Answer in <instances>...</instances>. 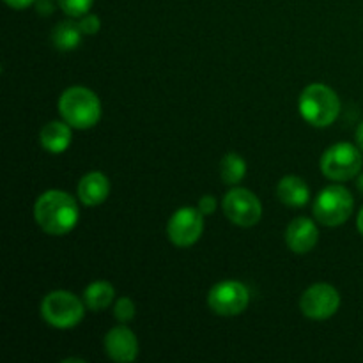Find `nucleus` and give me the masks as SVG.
Here are the masks:
<instances>
[{
  "label": "nucleus",
  "mask_w": 363,
  "mask_h": 363,
  "mask_svg": "<svg viewBox=\"0 0 363 363\" xmlns=\"http://www.w3.org/2000/svg\"><path fill=\"white\" fill-rule=\"evenodd\" d=\"M223 215L238 227H254L261 222L262 204L254 191L247 188H233L222 201Z\"/></svg>",
  "instance_id": "obj_8"
},
{
  "label": "nucleus",
  "mask_w": 363,
  "mask_h": 363,
  "mask_svg": "<svg viewBox=\"0 0 363 363\" xmlns=\"http://www.w3.org/2000/svg\"><path fill=\"white\" fill-rule=\"evenodd\" d=\"M339 307L340 294L330 284H314L307 287L300 298L301 312L312 321H326L337 314Z\"/></svg>",
  "instance_id": "obj_10"
},
{
  "label": "nucleus",
  "mask_w": 363,
  "mask_h": 363,
  "mask_svg": "<svg viewBox=\"0 0 363 363\" xmlns=\"http://www.w3.org/2000/svg\"><path fill=\"white\" fill-rule=\"evenodd\" d=\"M60 9L71 18H82L91 11L94 0H57Z\"/></svg>",
  "instance_id": "obj_19"
},
{
  "label": "nucleus",
  "mask_w": 363,
  "mask_h": 363,
  "mask_svg": "<svg viewBox=\"0 0 363 363\" xmlns=\"http://www.w3.org/2000/svg\"><path fill=\"white\" fill-rule=\"evenodd\" d=\"M220 176L223 184L236 186L247 176V162L238 152H227L220 162Z\"/></svg>",
  "instance_id": "obj_18"
},
{
  "label": "nucleus",
  "mask_w": 363,
  "mask_h": 363,
  "mask_svg": "<svg viewBox=\"0 0 363 363\" xmlns=\"http://www.w3.org/2000/svg\"><path fill=\"white\" fill-rule=\"evenodd\" d=\"M277 197L287 208H305L311 202V188L301 177L284 176L277 184Z\"/></svg>",
  "instance_id": "obj_15"
},
{
  "label": "nucleus",
  "mask_w": 363,
  "mask_h": 363,
  "mask_svg": "<svg viewBox=\"0 0 363 363\" xmlns=\"http://www.w3.org/2000/svg\"><path fill=\"white\" fill-rule=\"evenodd\" d=\"M298 110L311 126H332L340 113V99L332 87L325 84H311L298 99Z\"/></svg>",
  "instance_id": "obj_3"
},
{
  "label": "nucleus",
  "mask_w": 363,
  "mask_h": 363,
  "mask_svg": "<svg viewBox=\"0 0 363 363\" xmlns=\"http://www.w3.org/2000/svg\"><path fill=\"white\" fill-rule=\"evenodd\" d=\"M357 188L363 194V174H358V179H357Z\"/></svg>",
  "instance_id": "obj_27"
},
{
  "label": "nucleus",
  "mask_w": 363,
  "mask_h": 363,
  "mask_svg": "<svg viewBox=\"0 0 363 363\" xmlns=\"http://www.w3.org/2000/svg\"><path fill=\"white\" fill-rule=\"evenodd\" d=\"M135 314H137V308H135L133 300H130L128 296L119 298L113 305V318L117 319L123 325H128V323L133 321Z\"/></svg>",
  "instance_id": "obj_20"
},
{
  "label": "nucleus",
  "mask_w": 363,
  "mask_h": 363,
  "mask_svg": "<svg viewBox=\"0 0 363 363\" xmlns=\"http://www.w3.org/2000/svg\"><path fill=\"white\" fill-rule=\"evenodd\" d=\"M197 208L204 216L213 215V213L216 211V199L213 197V195H202L201 201H199Z\"/></svg>",
  "instance_id": "obj_22"
},
{
  "label": "nucleus",
  "mask_w": 363,
  "mask_h": 363,
  "mask_svg": "<svg viewBox=\"0 0 363 363\" xmlns=\"http://www.w3.org/2000/svg\"><path fill=\"white\" fill-rule=\"evenodd\" d=\"M4 2H6L7 6L11 7V9L23 11V9H27L28 6H32V4H34L35 0H4Z\"/></svg>",
  "instance_id": "obj_23"
},
{
  "label": "nucleus",
  "mask_w": 363,
  "mask_h": 363,
  "mask_svg": "<svg viewBox=\"0 0 363 363\" xmlns=\"http://www.w3.org/2000/svg\"><path fill=\"white\" fill-rule=\"evenodd\" d=\"M354 140H357V145L363 151V123L358 124L357 135H354Z\"/></svg>",
  "instance_id": "obj_25"
},
{
  "label": "nucleus",
  "mask_w": 363,
  "mask_h": 363,
  "mask_svg": "<svg viewBox=\"0 0 363 363\" xmlns=\"http://www.w3.org/2000/svg\"><path fill=\"white\" fill-rule=\"evenodd\" d=\"M84 298H78L77 294L69 291H52L46 294L41 301V318L46 325L59 330L74 328L82 323L85 315Z\"/></svg>",
  "instance_id": "obj_4"
},
{
  "label": "nucleus",
  "mask_w": 363,
  "mask_h": 363,
  "mask_svg": "<svg viewBox=\"0 0 363 363\" xmlns=\"http://www.w3.org/2000/svg\"><path fill=\"white\" fill-rule=\"evenodd\" d=\"M353 194L342 184H330L323 188L312 204L314 218L326 227L344 225L353 215Z\"/></svg>",
  "instance_id": "obj_5"
},
{
  "label": "nucleus",
  "mask_w": 363,
  "mask_h": 363,
  "mask_svg": "<svg viewBox=\"0 0 363 363\" xmlns=\"http://www.w3.org/2000/svg\"><path fill=\"white\" fill-rule=\"evenodd\" d=\"M59 112L74 130H91L101 119V101L94 91L74 85L60 94Z\"/></svg>",
  "instance_id": "obj_2"
},
{
  "label": "nucleus",
  "mask_w": 363,
  "mask_h": 363,
  "mask_svg": "<svg viewBox=\"0 0 363 363\" xmlns=\"http://www.w3.org/2000/svg\"><path fill=\"white\" fill-rule=\"evenodd\" d=\"M110 195V181L103 172H89L78 183V199L87 208L103 204Z\"/></svg>",
  "instance_id": "obj_13"
},
{
  "label": "nucleus",
  "mask_w": 363,
  "mask_h": 363,
  "mask_svg": "<svg viewBox=\"0 0 363 363\" xmlns=\"http://www.w3.org/2000/svg\"><path fill=\"white\" fill-rule=\"evenodd\" d=\"M82 28L80 23H74V21L66 20L60 21L59 25H55L52 30V43L57 50L60 52H71V50L77 48L82 41Z\"/></svg>",
  "instance_id": "obj_17"
},
{
  "label": "nucleus",
  "mask_w": 363,
  "mask_h": 363,
  "mask_svg": "<svg viewBox=\"0 0 363 363\" xmlns=\"http://www.w3.org/2000/svg\"><path fill=\"white\" fill-rule=\"evenodd\" d=\"M321 172L335 183H344L358 177L363 167L362 149L350 142H339L326 149L321 156Z\"/></svg>",
  "instance_id": "obj_6"
},
{
  "label": "nucleus",
  "mask_w": 363,
  "mask_h": 363,
  "mask_svg": "<svg viewBox=\"0 0 363 363\" xmlns=\"http://www.w3.org/2000/svg\"><path fill=\"white\" fill-rule=\"evenodd\" d=\"M357 227L358 230H360V234L363 236V208L360 209V213H358V218H357Z\"/></svg>",
  "instance_id": "obj_26"
},
{
  "label": "nucleus",
  "mask_w": 363,
  "mask_h": 363,
  "mask_svg": "<svg viewBox=\"0 0 363 363\" xmlns=\"http://www.w3.org/2000/svg\"><path fill=\"white\" fill-rule=\"evenodd\" d=\"M34 218L50 236H64L77 227L80 211L73 195L64 190H48L35 201Z\"/></svg>",
  "instance_id": "obj_1"
},
{
  "label": "nucleus",
  "mask_w": 363,
  "mask_h": 363,
  "mask_svg": "<svg viewBox=\"0 0 363 363\" xmlns=\"http://www.w3.org/2000/svg\"><path fill=\"white\" fill-rule=\"evenodd\" d=\"M84 303L89 311L99 312L108 308L113 303L116 298V287L106 280H96V282L89 284L84 291Z\"/></svg>",
  "instance_id": "obj_16"
},
{
  "label": "nucleus",
  "mask_w": 363,
  "mask_h": 363,
  "mask_svg": "<svg viewBox=\"0 0 363 363\" xmlns=\"http://www.w3.org/2000/svg\"><path fill=\"white\" fill-rule=\"evenodd\" d=\"M319 241V229L315 222L307 216H298L287 225L286 243L294 254H308L315 248Z\"/></svg>",
  "instance_id": "obj_12"
},
{
  "label": "nucleus",
  "mask_w": 363,
  "mask_h": 363,
  "mask_svg": "<svg viewBox=\"0 0 363 363\" xmlns=\"http://www.w3.org/2000/svg\"><path fill=\"white\" fill-rule=\"evenodd\" d=\"M248 303H250V291L238 280H223L215 284L208 293L209 308L223 318L243 314Z\"/></svg>",
  "instance_id": "obj_7"
},
{
  "label": "nucleus",
  "mask_w": 363,
  "mask_h": 363,
  "mask_svg": "<svg viewBox=\"0 0 363 363\" xmlns=\"http://www.w3.org/2000/svg\"><path fill=\"white\" fill-rule=\"evenodd\" d=\"M105 351L110 360L117 363H131L138 357V339L133 330L119 323L105 335Z\"/></svg>",
  "instance_id": "obj_11"
},
{
  "label": "nucleus",
  "mask_w": 363,
  "mask_h": 363,
  "mask_svg": "<svg viewBox=\"0 0 363 363\" xmlns=\"http://www.w3.org/2000/svg\"><path fill=\"white\" fill-rule=\"evenodd\" d=\"M53 11L52 0H38V13L43 14V16H48Z\"/></svg>",
  "instance_id": "obj_24"
},
{
  "label": "nucleus",
  "mask_w": 363,
  "mask_h": 363,
  "mask_svg": "<svg viewBox=\"0 0 363 363\" xmlns=\"http://www.w3.org/2000/svg\"><path fill=\"white\" fill-rule=\"evenodd\" d=\"M78 23H80L82 32H84V34H87V35L98 34L99 28H101V20H99L96 14H91V13H87L85 16H82Z\"/></svg>",
  "instance_id": "obj_21"
},
{
  "label": "nucleus",
  "mask_w": 363,
  "mask_h": 363,
  "mask_svg": "<svg viewBox=\"0 0 363 363\" xmlns=\"http://www.w3.org/2000/svg\"><path fill=\"white\" fill-rule=\"evenodd\" d=\"M73 140V133H71V126L66 121H50L39 131V144L45 151L52 152V155H60V152L67 151Z\"/></svg>",
  "instance_id": "obj_14"
},
{
  "label": "nucleus",
  "mask_w": 363,
  "mask_h": 363,
  "mask_svg": "<svg viewBox=\"0 0 363 363\" xmlns=\"http://www.w3.org/2000/svg\"><path fill=\"white\" fill-rule=\"evenodd\" d=\"M204 233V215L199 208L183 206L177 209L167 223V238L179 248H188L197 243Z\"/></svg>",
  "instance_id": "obj_9"
}]
</instances>
